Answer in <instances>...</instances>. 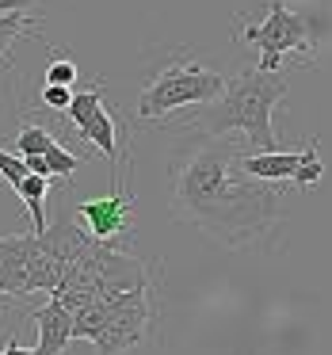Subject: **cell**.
Segmentation results:
<instances>
[{
	"instance_id": "ffe728a7",
	"label": "cell",
	"mask_w": 332,
	"mask_h": 355,
	"mask_svg": "<svg viewBox=\"0 0 332 355\" xmlns=\"http://www.w3.org/2000/svg\"><path fill=\"white\" fill-rule=\"evenodd\" d=\"M0 355H39V352H35V347H24V344H19V340H8V344H4V352H0Z\"/></svg>"
},
{
	"instance_id": "52a82bcc",
	"label": "cell",
	"mask_w": 332,
	"mask_h": 355,
	"mask_svg": "<svg viewBox=\"0 0 332 355\" xmlns=\"http://www.w3.org/2000/svg\"><path fill=\"white\" fill-rule=\"evenodd\" d=\"M130 195H126V184L115 180L111 195H100V199H85L77 207V218L85 222L88 237L111 245L115 237H126L130 233Z\"/></svg>"
},
{
	"instance_id": "ba28073f",
	"label": "cell",
	"mask_w": 332,
	"mask_h": 355,
	"mask_svg": "<svg viewBox=\"0 0 332 355\" xmlns=\"http://www.w3.org/2000/svg\"><path fill=\"white\" fill-rule=\"evenodd\" d=\"M35 233L0 237V294H31L27 291V260H31Z\"/></svg>"
},
{
	"instance_id": "8fae6325",
	"label": "cell",
	"mask_w": 332,
	"mask_h": 355,
	"mask_svg": "<svg viewBox=\"0 0 332 355\" xmlns=\"http://www.w3.org/2000/svg\"><path fill=\"white\" fill-rule=\"evenodd\" d=\"M24 164H27V172H31V176H42V180H69L73 172L85 164V157L69 153L65 146H54L50 153H42V157H24Z\"/></svg>"
},
{
	"instance_id": "30bf717a",
	"label": "cell",
	"mask_w": 332,
	"mask_h": 355,
	"mask_svg": "<svg viewBox=\"0 0 332 355\" xmlns=\"http://www.w3.org/2000/svg\"><path fill=\"white\" fill-rule=\"evenodd\" d=\"M77 138L88 141V146H96L111 164L119 161V126H115V119L107 115V107H100L88 123H80L77 126Z\"/></svg>"
},
{
	"instance_id": "277c9868",
	"label": "cell",
	"mask_w": 332,
	"mask_h": 355,
	"mask_svg": "<svg viewBox=\"0 0 332 355\" xmlns=\"http://www.w3.org/2000/svg\"><path fill=\"white\" fill-rule=\"evenodd\" d=\"M241 39L260 50V69L263 73H279V62H283V54H290V50L313 54V46H317L313 19L302 16V12H290L286 0H268L263 19L241 27Z\"/></svg>"
},
{
	"instance_id": "8992f818",
	"label": "cell",
	"mask_w": 332,
	"mask_h": 355,
	"mask_svg": "<svg viewBox=\"0 0 332 355\" xmlns=\"http://www.w3.org/2000/svg\"><path fill=\"white\" fill-rule=\"evenodd\" d=\"M241 172L263 184H283L294 180L298 187H309L324 176V161L317 153V141H309L302 153H283V149H271V153H245L241 157Z\"/></svg>"
},
{
	"instance_id": "d6986e66",
	"label": "cell",
	"mask_w": 332,
	"mask_h": 355,
	"mask_svg": "<svg viewBox=\"0 0 332 355\" xmlns=\"http://www.w3.org/2000/svg\"><path fill=\"white\" fill-rule=\"evenodd\" d=\"M31 8V0H0V16H8V12H27Z\"/></svg>"
},
{
	"instance_id": "9a60e30c",
	"label": "cell",
	"mask_w": 332,
	"mask_h": 355,
	"mask_svg": "<svg viewBox=\"0 0 332 355\" xmlns=\"http://www.w3.org/2000/svg\"><path fill=\"white\" fill-rule=\"evenodd\" d=\"M100 107H103V85H92V88H85V92H73V103H69L65 115H69L73 126H80V123H88Z\"/></svg>"
},
{
	"instance_id": "5bb4252c",
	"label": "cell",
	"mask_w": 332,
	"mask_h": 355,
	"mask_svg": "<svg viewBox=\"0 0 332 355\" xmlns=\"http://www.w3.org/2000/svg\"><path fill=\"white\" fill-rule=\"evenodd\" d=\"M31 31H35V24H31L27 12H8V16H0V58H8L12 46Z\"/></svg>"
},
{
	"instance_id": "e0dca14e",
	"label": "cell",
	"mask_w": 332,
	"mask_h": 355,
	"mask_svg": "<svg viewBox=\"0 0 332 355\" xmlns=\"http://www.w3.org/2000/svg\"><path fill=\"white\" fill-rule=\"evenodd\" d=\"M39 103H42V107H50V111H69V103H73V88H62V85H42Z\"/></svg>"
},
{
	"instance_id": "ac0fdd59",
	"label": "cell",
	"mask_w": 332,
	"mask_h": 355,
	"mask_svg": "<svg viewBox=\"0 0 332 355\" xmlns=\"http://www.w3.org/2000/svg\"><path fill=\"white\" fill-rule=\"evenodd\" d=\"M46 85L73 88V85H77V65H73L69 58H58V62H50V69H46Z\"/></svg>"
},
{
	"instance_id": "2e32d148",
	"label": "cell",
	"mask_w": 332,
	"mask_h": 355,
	"mask_svg": "<svg viewBox=\"0 0 332 355\" xmlns=\"http://www.w3.org/2000/svg\"><path fill=\"white\" fill-rule=\"evenodd\" d=\"M0 176H4V184H8L12 191H16V187L24 184V180L31 176V172H27L24 157H16V153H4V149H0Z\"/></svg>"
},
{
	"instance_id": "7c38bea8",
	"label": "cell",
	"mask_w": 332,
	"mask_h": 355,
	"mask_svg": "<svg viewBox=\"0 0 332 355\" xmlns=\"http://www.w3.org/2000/svg\"><path fill=\"white\" fill-rule=\"evenodd\" d=\"M16 195L24 199L27 214H31V233H42V230H46V195H50V180L27 176L24 184L16 187Z\"/></svg>"
},
{
	"instance_id": "5b68a950",
	"label": "cell",
	"mask_w": 332,
	"mask_h": 355,
	"mask_svg": "<svg viewBox=\"0 0 332 355\" xmlns=\"http://www.w3.org/2000/svg\"><path fill=\"white\" fill-rule=\"evenodd\" d=\"M153 321V286H134L123 294H107V317L96 329L92 344L100 355H123L134 344L146 340V329Z\"/></svg>"
},
{
	"instance_id": "7a4b0ae2",
	"label": "cell",
	"mask_w": 332,
	"mask_h": 355,
	"mask_svg": "<svg viewBox=\"0 0 332 355\" xmlns=\"http://www.w3.org/2000/svg\"><path fill=\"white\" fill-rule=\"evenodd\" d=\"M286 96V77L279 73L245 69L225 85V92L214 103L202 107V115L191 126H202L207 138H229V134H245L248 153H271L275 149V126H271V111L283 103Z\"/></svg>"
},
{
	"instance_id": "9c48e42d",
	"label": "cell",
	"mask_w": 332,
	"mask_h": 355,
	"mask_svg": "<svg viewBox=\"0 0 332 355\" xmlns=\"http://www.w3.org/2000/svg\"><path fill=\"white\" fill-rule=\"evenodd\" d=\"M35 324H39V355H62L73 340V313L58 298H50L46 306L35 309Z\"/></svg>"
},
{
	"instance_id": "3957f363",
	"label": "cell",
	"mask_w": 332,
	"mask_h": 355,
	"mask_svg": "<svg viewBox=\"0 0 332 355\" xmlns=\"http://www.w3.org/2000/svg\"><path fill=\"white\" fill-rule=\"evenodd\" d=\"M229 77L218 69H207L199 62H172L149 80V88L138 96V115L141 119H161L176 107H207L225 92Z\"/></svg>"
},
{
	"instance_id": "6da1fadb",
	"label": "cell",
	"mask_w": 332,
	"mask_h": 355,
	"mask_svg": "<svg viewBox=\"0 0 332 355\" xmlns=\"http://www.w3.org/2000/svg\"><path fill=\"white\" fill-rule=\"evenodd\" d=\"M245 141L207 138L180 153L172 164V214L199 225L225 248H245L279 222V191L241 172Z\"/></svg>"
},
{
	"instance_id": "4fadbf2b",
	"label": "cell",
	"mask_w": 332,
	"mask_h": 355,
	"mask_svg": "<svg viewBox=\"0 0 332 355\" xmlns=\"http://www.w3.org/2000/svg\"><path fill=\"white\" fill-rule=\"evenodd\" d=\"M16 146H19V157H42L58 146V138L46 130V126H19L16 130Z\"/></svg>"
}]
</instances>
